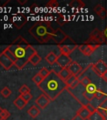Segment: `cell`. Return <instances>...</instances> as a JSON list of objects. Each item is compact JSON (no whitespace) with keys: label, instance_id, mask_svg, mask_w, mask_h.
Returning a JSON list of instances; mask_svg holds the SVG:
<instances>
[{"label":"cell","instance_id":"1","mask_svg":"<svg viewBox=\"0 0 107 120\" xmlns=\"http://www.w3.org/2000/svg\"><path fill=\"white\" fill-rule=\"evenodd\" d=\"M12 52L14 53L16 61L14 66L18 69H23L29 63L30 58L36 52V50L29 44L28 41L22 36L15 38L13 43L8 46Z\"/></svg>","mask_w":107,"mask_h":120},{"label":"cell","instance_id":"2","mask_svg":"<svg viewBox=\"0 0 107 120\" xmlns=\"http://www.w3.org/2000/svg\"><path fill=\"white\" fill-rule=\"evenodd\" d=\"M38 87L51 101L56 99L64 90L68 88L65 82L60 79L58 73L55 70H51L50 74L44 79Z\"/></svg>","mask_w":107,"mask_h":120},{"label":"cell","instance_id":"3","mask_svg":"<svg viewBox=\"0 0 107 120\" xmlns=\"http://www.w3.org/2000/svg\"><path fill=\"white\" fill-rule=\"evenodd\" d=\"M55 31L49 21L37 22L28 30L29 34L40 43H46L52 39Z\"/></svg>","mask_w":107,"mask_h":120},{"label":"cell","instance_id":"4","mask_svg":"<svg viewBox=\"0 0 107 120\" xmlns=\"http://www.w3.org/2000/svg\"><path fill=\"white\" fill-rule=\"evenodd\" d=\"M105 40H106V38H105L104 32L100 31L98 28H95L92 32L90 34L89 38L85 41V43H87V44L101 45L102 43H105Z\"/></svg>","mask_w":107,"mask_h":120},{"label":"cell","instance_id":"5","mask_svg":"<svg viewBox=\"0 0 107 120\" xmlns=\"http://www.w3.org/2000/svg\"><path fill=\"white\" fill-rule=\"evenodd\" d=\"M90 65H91V68H92V69L95 72V73L100 78L102 77V75L105 72H107V64L104 62L103 60H99L96 63L90 64Z\"/></svg>","mask_w":107,"mask_h":120},{"label":"cell","instance_id":"6","mask_svg":"<svg viewBox=\"0 0 107 120\" xmlns=\"http://www.w3.org/2000/svg\"><path fill=\"white\" fill-rule=\"evenodd\" d=\"M100 47V45L84 43V44L79 45V47H78V49H79V50L80 51V52L83 55H85V56H86V57H89Z\"/></svg>","mask_w":107,"mask_h":120},{"label":"cell","instance_id":"7","mask_svg":"<svg viewBox=\"0 0 107 120\" xmlns=\"http://www.w3.org/2000/svg\"><path fill=\"white\" fill-rule=\"evenodd\" d=\"M69 38H70V37H69L62 29L57 28L55 31V34H54V36H53L52 40H54V42L56 43L58 45H61V44H63L66 40L69 39Z\"/></svg>","mask_w":107,"mask_h":120},{"label":"cell","instance_id":"8","mask_svg":"<svg viewBox=\"0 0 107 120\" xmlns=\"http://www.w3.org/2000/svg\"><path fill=\"white\" fill-rule=\"evenodd\" d=\"M68 69L70 70L72 75L77 76L79 79H80V76L85 72V70H83L82 66L79 64H78L77 62H75V61H73L70 65L68 66Z\"/></svg>","mask_w":107,"mask_h":120},{"label":"cell","instance_id":"9","mask_svg":"<svg viewBox=\"0 0 107 120\" xmlns=\"http://www.w3.org/2000/svg\"><path fill=\"white\" fill-rule=\"evenodd\" d=\"M72 62H73V60L71 59L70 56L60 53L58 56V58H57L56 64L59 66H60L61 68H68V66L70 65Z\"/></svg>","mask_w":107,"mask_h":120},{"label":"cell","instance_id":"10","mask_svg":"<svg viewBox=\"0 0 107 120\" xmlns=\"http://www.w3.org/2000/svg\"><path fill=\"white\" fill-rule=\"evenodd\" d=\"M78 46L76 43H74V44H61L58 45V48L60 51V53L64 55H67V56H70V53L75 50L76 48H78Z\"/></svg>","mask_w":107,"mask_h":120},{"label":"cell","instance_id":"11","mask_svg":"<svg viewBox=\"0 0 107 120\" xmlns=\"http://www.w3.org/2000/svg\"><path fill=\"white\" fill-rule=\"evenodd\" d=\"M27 22V18L24 13H19L16 15L13 20V24L16 28L19 29L22 28L23 26Z\"/></svg>","mask_w":107,"mask_h":120},{"label":"cell","instance_id":"12","mask_svg":"<svg viewBox=\"0 0 107 120\" xmlns=\"http://www.w3.org/2000/svg\"><path fill=\"white\" fill-rule=\"evenodd\" d=\"M0 65L5 70H9L12 67L14 66V62L8 58L4 52L0 53Z\"/></svg>","mask_w":107,"mask_h":120},{"label":"cell","instance_id":"13","mask_svg":"<svg viewBox=\"0 0 107 120\" xmlns=\"http://www.w3.org/2000/svg\"><path fill=\"white\" fill-rule=\"evenodd\" d=\"M51 100L45 94H41L40 96L37 98V99L35 100V103L38 105V107H40L41 109H44L49 104Z\"/></svg>","mask_w":107,"mask_h":120},{"label":"cell","instance_id":"14","mask_svg":"<svg viewBox=\"0 0 107 120\" xmlns=\"http://www.w3.org/2000/svg\"><path fill=\"white\" fill-rule=\"evenodd\" d=\"M90 114H91V112L87 109L86 106L84 105V106H81L80 109L78 110L77 113H76V116L79 117V118L81 120H87L89 119Z\"/></svg>","mask_w":107,"mask_h":120},{"label":"cell","instance_id":"15","mask_svg":"<svg viewBox=\"0 0 107 120\" xmlns=\"http://www.w3.org/2000/svg\"><path fill=\"white\" fill-rule=\"evenodd\" d=\"M58 74H59V76L60 79H62L63 81H64V82H65L66 80H68V79L72 76L71 73L70 72V70L68 69V68H61L60 71L58 73Z\"/></svg>","mask_w":107,"mask_h":120},{"label":"cell","instance_id":"16","mask_svg":"<svg viewBox=\"0 0 107 120\" xmlns=\"http://www.w3.org/2000/svg\"><path fill=\"white\" fill-rule=\"evenodd\" d=\"M94 11L97 13V15H99L101 19H105L107 17V11L105 8H104V7H102L101 4H97L95 5V7L94 8Z\"/></svg>","mask_w":107,"mask_h":120},{"label":"cell","instance_id":"17","mask_svg":"<svg viewBox=\"0 0 107 120\" xmlns=\"http://www.w3.org/2000/svg\"><path fill=\"white\" fill-rule=\"evenodd\" d=\"M27 103H28L25 102L24 100L23 99L20 95H19V97H18L17 98L13 101V104L15 105V107L17 108L18 109H19V110H22V109H24V107L27 105Z\"/></svg>","mask_w":107,"mask_h":120},{"label":"cell","instance_id":"18","mask_svg":"<svg viewBox=\"0 0 107 120\" xmlns=\"http://www.w3.org/2000/svg\"><path fill=\"white\" fill-rule=\"evenodd\" d=\"M88 120H105V119L104 115L102 114V112L98 109H96L95 111H94V112L90 114Z\"/></svg>","mask_w":107,"mask_h":120},{"label":"cell","instance_id":"19","mask_svg":"<svg viewBox=\"0 0 107 120\" xmlns=\"http://www.w3.org/2000/svg\"><path fill=\"white\" fill-rule=\"evenodd\" d=\"M57 58H58V56H57L54 52H49L47 54V56L45 57V60H46L50 65H53L54 64L56 63Z\"/></svg>","mask_w":107,"mask_h":120},{"label":"cell","instance_id":"20","mask_svg":"<svg viewBox=\"0 0 107 120\" xmlns=\"http://www.w3.org/2000/svg\"><path fill=\"white\" fill-rule=\"evenodd\" d=\"M97 109L102 112V114L105 117V119L107 120V98L100 103L99 108H97Z\"/></svg>","mask_w":107,"mask_h":120},{"label":"cell","instance_id":"21","mask_svg":"<svg viewBox=\"0 0 107 120\" xmlns=\"http://www.w3.org/2000/svg\"><path fill=\"white\" fill-rule=\"evenodd\" d=\"M28 113L30 117H32L33 118H35L40 113V110L38 109V107H36L35 105H33L28 110Z\"/></svg>","mask_w":107,"mask_h":120},{"label":"cell","instance_id":"22","mask_svg":"<svg viewBox=\"0 0 107 120\" xmlns=\"http://www.w3.org/2000/svg\"><path fill=\"white\" fill-rule=\"evenodd\" d=\"M70 6L73 8V9H79L85 7V4L80 1V0H74L72 2L70 3Z\"/></svg>","mask_w":107,"mask_h":120},{"label":"cell","instance_id":"23","mask_svg":"<svg viewBox=\"0 0 107 120\" xmlns=\"http://www.w3.org/2000/svg\"><path fill=\"white\" fill-rule=\"evenodd\" d=\"M41 60H42L41 57L38 54V52H36L35 53H34V54H33V56L30 58L29 63L32 64V65L36 66V65H38V64H40V62H41Z\"/></svg>","mask_w":107,"mask_h":120},{"label":"cell","instance_id":"24","mask_svg":"<svg viewBox=\"0 0 107 120\" xmlns=\"http://www.w3.org/2000/svg\"><path fill=\"white\" fill-rule=\"evenodd\" d=\"M3 52H4V54L6 55V56L8 57V58H10V59L12 60V61H13L15 64V61H16V58H15V55L14 53H13V52H12V50L9 49V47H7L5 49H4V51H3Z\"/></svg>","mask_w":107,"mask_h":120},{"label":"cell","instance_id":"25","mask_svg":"<svg viewBox=\"0 0 107 120\" xmlns=\"http://www.w3.org/2000/svg\"><path fill=\"white\" fill-rule=\"evenodd\" d=\"M0 93H1L3 97L7 98H8L10 95H11L12 91L10 90V88H8V87H4V88H3L2 90L0 91Z\"/></svg>","mask_w":107,"mask_h":120},{"label":"cell","instance_id":"26","mask_svg":"<svg viewBox=\"0 0 107 120\" xmlns=\"http://www.w3.org/2000/svg\"><path fill=\"white\" fill-rule=\"evenodd\" d=\"M85 90L86 91L87 93L95 94V92H96V90H97V87L95 86V84H94V83L92 82V83H90V84L88 85L87 87H85Z\"/></svg>","mask_w":107,"mask_h":120},{"label":"cell","instance_id":"27","mask_svg":"<svg viewBox=\"0 0 107 120\" xmlns=\"http://www.w3.org/2000/svg\"><path fill=\"white\" fill-rule=\"evenodd\" d=\"M79 79H80V83L82 84V86H84L85 88L88 86V85H90V83H92L89 77H87V76H84V77H82Z\"/></svg>","mask_w":107,"mask_h":120},{"label":"cell","instance_id":"28","mask_svg":"<svg viewBox=\"0 0 107 120\" xmlns=\"http://www.w3.org/2000/svg\"><path fill=\"white\" fill-rule=\"evenodd\" d=\"M43 80H44V79L40 76V73H37V74H36L35 76L32 79V81L35 83L36 85H37V86H39V85L43 82Z\"/></svg>","mask_w":107,"mask_h":120},{"label":"cell","instance_id":"29","mask_svg":"<svg viewBox=\"0 0 107 120\" xmlns=\"http://www.w3.org/2000/svg\"><path fill=\"white\" fill-rule=\"evenodd\" d=\"M50 72L51 71H49L48 68H41V69H40V73H40V76H41V77L44 79H46V78H47L49 74H50Z\"/></svg>","mask_w":107,"mask_h":120},{"label":"cell","instance_id":"30","mask_svg":"<svg viewBox=\"0 0 107 120\" xmlns=\"http://www.w3.org/2000/svg\"><path fill=\"white\" fill-rule=\"evenodd\" d=\"M57 22H58V23L59 25H64L65 24V23H67L68 22V20L66 19V18L64 17L63 14H59V17L58 19H57Z\"/></svg>","mask_w":107,"mask_h":120},{"label":"cell","instance_id":"31","mask_svg":"<svg viewBox=\"0 0 107 120\" xmlns=\"http://www.w3.org/2000/svg\"><path fill=\"white\" fill-rule=\"evenodd\" d=\"M46 7L49 8H57L59 7V4L56 0H50L49 3H47Z\"/></svg>","mask_w":107,"mask_h":120},{"label":"cell","instance_id":"32","mask_svg":"<svg viewBox=\"0 0 107 120\" xmlns=\"http://www.w3.org/2000/svg\"><path fill=\"white\" fill-rule=\"evenodd\" d=\"M19 91V93H20V94H28V93H30V88H28V86H27L26 84H24L20 87Z\"/></svg>","mask_w":107,"mask_h":120},{"label":"cell","instance_id":"33","mask_svg":"<svg viewBox=\"0 0 107 120\" xmlns=\"http://www.w3.org/2000/svg\"><path fill=\"white\" fill-rule=\"evenodd\" d=\"M79 78L77 77V76H75V75H72L71 77L70 78V79H68V80H66L65 81V83H66V85H67V88H69V87L70 86V85L73 83L74 82H75L76 79H78Z\"/></svg>","mask_w":107,"mask_h":120},{"label":"cell","instance_id":"34","mask_svg":"<svg viewBox=\"0 0 107 120\" xmlns=\"http://www.w3.org/2000/svg\"><path fill=\"white\" fill-rule=\"evenodd\" d=\"M104 95H105V94H104L103 91H102L101 89H100V88H97L95 94V98H97V99H101L102 98L104 97Z\"/></svg>","mask_w":107,"mask_h":120},{"label":"cell","instance_id":"35","mask_svg":"<svg viewBox=\"0 0 107 120\" xmlns=\"http://www.w3.org/2000/svg\"><path fill=\"white\" fill-rule=\"evenodd\" d=\"M20 96L24 100L25 102H27V103H28V102L31 100V98H32V94H30V93L24 94H20Z\"/></svg>","mask_w":107,"mask_h":120},{"label":"cell","instance_id":"36","mask_svg":"<svg viewBox=\"0 0 107 120\" xmlns=\"http://www.w3.org/2000/svg\"><path fill=\"white\" fill-rule=\"evenodd\" d=\"M11 113L9 112V111H8L7 109H3V112H2V117H3V119L4 120H6L8 118H9Z\"/></svg>","mask_w":107,"mask_h":120},{"label":"cell","instance_id":"37","mask_svg":"<svg viewBox=\"0 0 107 120\" xmlns=\"http://www.w3.org/2000/svg\"><path fill=\"white\" fill-rule=\"evenodd\" d=\"M8 2H9V0H8V1H4V2H3L2 0H0V7H4V6H5Z\"/></svg>","mask_w":107,"mask_h":120},{"label":"cell","instance_id":"38","mask_svg":"<svg viewBox=\"0 0 107 120\" xmlns=\"http://www.w3.org/2000/svg\"><path fill=\"white\" fill-rule=\"evenodd\" d=\"M101 79H104V80H105V82H107V72H105V73H104L103 75H102Z\"/></svg>","mask_w":107,"mask_h":120},{"label":"cell","instance_id":"39","mask_svg":"<svg viewBox=\"0 0 107 120\" xmlns=\"http://www.w3.org/2000/svg\"><path fill=\"white\" fill-rule=\"evenodd\" d=\"M2 112H3V108L0 107V120H4L2 117Z\"/></svg>","mask_w":107,"mask_h":120},{"label":"cell","instance_id":"40","mask_svg":"<svg viewBox=\"0 0 107 120\" xmlns=\"http://www.w3.org/2000/svg\"><path fill=\"white\" fill-rule=\"evenodd\" d=\"M104 34H105V38H106V43H107V27H106V28H105V31H104Z\"/></svg>","mask_w":107,"mask_h":120},{"label":"cell","instance_id":"41","mask_svg":"<svg viewBox=\"0 0 107 120\" xmlns=\"http://www.w3.org/2000/svg\"><path fill=\"white\" fill-rule=\"evenodd\" d=\"M19 3H20V4H24V3H26V1H20V0H19Z\"/></svg>","mask_w":107,"mask_h":120},{"label":"cell","instance_id":"42","mask_svg":"<svg viewBox=\"0 0 107 120\" xmlns=\"http://www.w3.org/2000/svg\"><path fill=\"white\" fill-rule=\"evenodd\" d=\"M61 120H64V119H61Z\"/></svg>","mask_w":107,"mask_h":120}]
</instances>
